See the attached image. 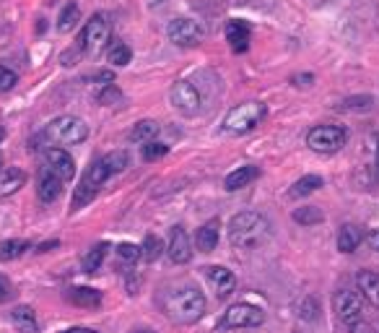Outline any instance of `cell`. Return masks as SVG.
I'll return each instance as SVG.
<instances>
[{"label":"cell","mask_w":379,"mask_h":333,"mask_svg":"<svg viewBox=\"0 0 379 333\" xmlns=\"http://www.w3.org/2000/svg\"><path fill=\"white\" fill-rule=\"evenodd\" d=\"M169 154V146L166 143H156V141H148L143 146V159L146 162H156V159H161V156Z\"/></svg>","instance_id":"obj_34"},{"label":"cell","mask_w":379,"mask_h":333,"mask_svg":"<svg viewBox=\"0 0 379 333\" xmlns=\"http://www.w3.org/2000/svg\"><path fill=\"white\" fill-rule=\"evenodd\" d=\"M159 133V122L156 120H141L130 133V141L135 143H148L154 141V136Z\"/></svg>","instance_id":"obj_27"},{"label":"cell","mask_w":379,"mask_h":333,"mask_svg":"<svg viewBox=\"0 0 379 333\" xmlns=\"http://www.w3.org/2000/svg\"><path fill=\"white\" fill-rule=\"evenodd\" d=\"M45 138L52 141L55 146H73V143H83L89 138V125L76 115H60L45 128Z\"/></svg>","instance_id":"obj_3"},{"label":"cell","mask_w":379,"mask_h":333,"mask_svg":"<svg viewBox=\"0 0 379 333\" xmlns=\"http://www.w3.org/2000/svg\"><path fill=\"white\" fill-rule=\"evenodd\" d=\"M96 195L94 188H89V185H78L76 188V193H73V211H78V208H83L86 203H91V198Z\"/></svg>","instance_id":"obj_33"},{"label":"cell","mask_w":379,"mask_h":333,"mask_svg":"<svg viewBox=\"0 0 379 333\" xmlns=\"http://www.w3.org/2000/svg\"><path fill=\"white\" fill-rule=\"evenodd\" d=\"M166 36L177 45V47H198L205 39V29L195 19H174L166 26Z\"/></svg>","instance_id":"obj_7"},{"label":"cell","mask_w":379,"mask_h":333,"mask_svg":"<svg viewBox=\"0 0 379 333\" xmlns=\"http://www.w3.org/2000/svg\"><path fill=\"white\" fill-rule=\"evenodd\" d=\"M0 162H3V156H0Z\"/></svg>","instance_id":"obj_45"},{"label":"cell","mask_w":379,"mask_h":333,"mask_svg":"<svg viewBox=\"0 0 379 333\" xmlns=\"http://www.w3.org/2000/svg\"><path fill=\"white\" fill-rule=\"evenodd\" d=\"M68 302L71 305H76V308H99L102 305V292H96V289H91V286H73V289H68Z\"/></svg>","instance_id":"obj_16"},{"label":"cell","mask_w":379,"mask_h":333,"mask_svg":"<svg viewBox=\"0 0 379 333\" xmlns=\"http://www.w3.org/2000/svg\"><path fill=\"white\" fill-rule=\"evenodd\" d=\"M119 99H122V92H119L115 83H107V86L96 94V102H99V105H115Z\"/></svg>","instance_id":"obj_35"},{"label":"cell","mask_w":379,"mask_h":333,"mask_svg":"<svg viewBox=\"0 0 379 333\" xmlns=\"http://www.w3.org/2000/svg\"><path fill=\"white\" fill-rule=\"evenodd\" d=\"M24 182H26V175L21 172V169H16V166H5V169H0V198L13 195V193L19 191Z\"/></svg>","instance_id":"obj_20"},{"label":"cell","mask_w":379,"mask_h":333,"mask_svg":"<svg viewBox=\"0 0 379 333\" xmlns=\"http://www.w3.org/2000/svg\"><path fill=\"white\" fill-rule=\"evenodd\" d=\"M317 302H314V299L309 297V299H304V302H301V318H304V321H317Z\"/></svg>","instance_id":"obj_37"},{"label":"cell","mask_w":379,"mask_h":333,"mask_svg":"<svg viewBox=\"0 0 379 333\" xmlns=\"http://www.w3.org/2000/svg\"><path fill=\"white\" fill-rule=\"evenodd\" d=\"M322 219V211L320 208H314V206H304V208H297L294 211V222L301 226H312V224H320Z\"/></svg>","instance_id":"obj_30"},{"label":"cell","mask_w":379,"mask_h":333,"mask_svg":"<svg viewBox=\"0 0 379 333\" xmlns=\"http://www.w3.org/2000/svg\"><path fill=\"white\" fill-rule=\"evenodd\" d=\"M348 141V133L341 125H317L307 133V146L317 154H335Z\"/></svg>","instance_id":"obj_5"},{"label":"cell","mask_w":379,"mask_h":333,"mask_svg":"<svg viewBox=\"0 0 379 333\" xmlns=\"http://www.w3.org/2000/svg\"><path fill=\"white\" fill-rule=\"evenodd\" d=\"M265 105L262 102H242L234 109H229V115L224 118V131L231 136H242V133L255 131L265 120Z\"/></svg>","instance_id":"obj_4"},{"label":"cell","mask_w":379,"mask_h":333,"mask_svg":"<svg viewBox=\"0 0 379 333\" xmlns=\"http://www.w3.org/2000/svg\"><path fill=\"white\" fill-rule=\"evenodd\" d=\"M205 279H208V284L218 292V297L221 299H226L234 289H237V276L231 274L226 266H208V268H205Z\"/></svg>","instance_id":"obj_12"},{"label":"cell","mask_w":379,"mask_h":333,"mask_svg":"<svg viewBox=\"0 0 379 333\" xmlns=\"http://www.w3.org/2000/svg\"><path fill=\"white\" fill-rule=\"evenodd\" d=\"M265 321V312L257 305H249V302H239L224 312L221 318V328H257Z\"/></svg>","instance_id":"obj_8"},{"label":"cell","mask_w":379,"mask_h":333,"mask_svg":"<svg viewBox=\"0 0 379 333\" xmlns=\"http://www.w3.org/2000/svg\"><path fill=\"white\" fill-rule=\"evenodd\" d=\"M322 188V178L320 175H307V178H301L294 182V188H291V198H304V195H312V193Z\"/></svg>","instance_id":"obj_25"},{"label":"cell","mask_w":379,"mask_h":333,"mask_svg":"<svg viewBox=\"0 0 379 333\" xmlns=\"http://www.w3.org/2000/svg\"><path fill=\"white\" fill-rule=\"evenodd\" d=\"M78 21H81V8H78V3H65V8L60 11L58 29L60 32H71V29H76Z\"/></svg>","instance_id":"obj_26"},{"label":"cell","mask_w":379,"mask_h":333,"mask_svg":"<svg viewBox=\"0 0 379 333\" xmlns=\"http://www.w3.org/2000/svg\"><path fill=\"white\" fill-rule=\"evenodd\" d=\"M361 245V229L356 224H343L338 232V250L341 253H354Z\"/></svg>","instance_id":"obj_23"},{"label":"cell","mask_w":379,"mask_h":333,"mask_svg":"<svg viewBox=\"0 0 379 333\" xmlns=\"http://www.w3.org/2000/svg\"><path fill=\"white\" fill-rule=\"evenodd\" d=\"M166 253H169V258H172V263H190V258H192V242H190L187 232H185V226H174L172 229V235H169V248H166Z\"/></svg>","instance_id":"obj_11"},{"label":"cell","mask_w":379,"mask_h":333,"mask_svg":"<svg viewBox=\"0 0 379 333\" xmlns=\"http://www.w3.org/2000/svg\"><path fill=\"white\" fill-rule=\"evenodd\" d=\"M332 305H335V312H338V318H341V323H343L345 328L356 325V323L361 321V315H364V299H361V294L356 289H341V292H335Z\"/></svg>","instance_id":"obj_9"},{"label":"cell","mask_w":379,"mask_h":333,"mask_svg":"<svg viewBox=\"0 0 379 333\" xmlns=\"http://www.w3.org/2000/svg\"><path fill=\"white\" fill-rule=\"evenodd\" d=\"M141 253H143V258H146L148 263L159 261V258H161V253H164V242H161V237L148 235V237H146V242H143Z\"/></svg>","instance_id":"obj_31"},{"label":"cell","mask_w":379,"mask_h":333,"mask_svg":"<svg viewBox=\"0 0 379 333\" xmlns=\"http://www.w3.org/2000/svg\"><path fill=\"white\" fill-rule=\"evenodd\" d=\"M195 245L200 253H214L218 245V219H211L195 232Z\"/></svg>","instance_id":"obj_19"},{"label":"cell","mask_w":379,"mask_h":333,"mask_svg":"<svg viewBox=\"0 0 379 333\" xmlns=\"http://www.w3.org/2000/svg\"><path fill=\"white\" fill-rule=\"evenodd\" d=\"M47 169L55 172L62 182L76 178V162L65 149H47Z\"/></svg>","instance_id":"obj_13"},{"label":"cell","mask_w":379,"mask_h":333,"mask_svg":"<svg viewBox=\"0 0 379 333\" xmlns=\"http://www.w3.org/2000/svg\"><path fill=\"white\" fill-rule=\"evenodd\" d=\"M369 245H371V250H377L379 253V229H374V232L369 235Z\"/></svg>","instance_id":"obj_40"},{"label":"cell","mask_w":379,"mask_h":333,"mask_svg":"<svg viewBox=\"0 0 379 333\" xmlns=\"http://www.w3.org/2000/svg\"><path fill=\"white\" fill-rule=\"evenodd\" d=\"M138 333H151V331H138Z\"/></svg>","instance_id":"obj_43"},{"label":"cell","mask_w":379,"mask_h":333,"mask_svg":"<svg viewBox=\"0 0 379 333\" xmlns=\"http://www.w3.org/2000/svg\"><path fill=\"white\" fill-rule=\"evenodd\" d=\"M271 235L268 219L257 211H242L229 222V239L237 248H255Z\"/></svg>","instance_id":"obj_2"},{"label":"cell","mask_w":379,"mask_h":333,"mask_svg":"<svg viewBox=\"0 0 379 333\" xmlns=\"http://www.w3.org/2000/svg\"><path fill=\"white\" fill-rule=\"evenodd\" d=\"M377 166H379V159H377Z\"/></svg>","instance_id":"obj_44"},{"label":"cell","mask_w":379,"mask_h":333,"mask_svg":"<svg viewBox=\"0 0 379 333\" xmlns=\"http://www.w3.org/2000/svg\"><path fill=\"white\" fill-rule=\"evenodd\" d=\"M117 258L122 263H128V266H133L135 261H141L143 253L138 245H130V242H122V245H117Z\"/></svg>","instance_id":"obj_32"},{"label":"cell","mask_w":379,"mask_h":333,"mask_svg":"<svg viewBox=\"0 0 379 333\" xmlns=\"http://www.w3.org/2000/svg\"><path fill=\"white\" fill-rule=\"evenodd\" d=\"M356 284H358L361 297L369 299L374 308H379V274L377 271H358Z\"/></svg>","instance_id":"obj_17"},{"label":"cell","mask_w":379,"mask_h":333,"mask_svg":"<svg viewBox=\"0 0 379 333\" xmlns=\"http://www.w3.org/2000/svg\"><path fill=\"white\" fill-rule=\"evenodd\" d=\"M159 305L164 310V315L174 323H195L205 315V294L190 281H177L174 286H166L159 297Z\"/></svg>","instance_id":"obj_1"},{"label":"cell","mask_w":379,"mask_h":333,"mask_svg":"<svg viewBox=\"0 0 379 333\" xmlns=\"http://www.w3.org/2000/svg\"><path fill=\"white\" fill-rule=\"evenodd\" d=\"M260 178V169L257 166H252V164H244V166H237L231 175H226V191H242V188H247L252 180H257Z\"/></svg>","instance_id":"obj_18"},{"label":"cell","mask_w":379,"mask_h":333,"mask_svg":"<svg viewBox=\"0 0 379 333\" xmlns=\"http://www.w3.org/2000/svg\"><path fill=\"white\" fill-rule=\"evenodd\" d=\"M109 39H112V26H109L107 16L96 13L91 16L81 32V50L89 55H99L104 47H109Z\"/></svg>","instance_id":"obj_6"},{"label":"cell","mask_w":379,"mask_h":333,"mask_svg":"<svg viewBox=\"0 0 379 333\" xmlns=\"http://www.w3.org/2000/svg\"><path fill=\"white\" fill-rule=\"evenodd\" d=\"M16 81H19V76H16L11 68L0 65V92H8V89H13V83Z\"/></svg>","instance_id":"obj_36"},{"label":"cell","mask_w":379,"mask_h":333,"mask_svg":"<svg viewBox=\"0 0 379 333\" xmlns=\"http://www.w3.org/2000/svg\"><path fill=\"white\" fill-rule=\"evenodd\" d=\"M112 178V169L107 166V162L104 159H99V162H94V164L86 169V175H83V185H89V188H99L102 182H107V180Z\"/></svg>","instance_id":"obj_22"},{"label":"cell","mask_w":379,"mask_h":333,"mask_svg":"<svg viewBox=\"0 0 379 333\" xmlns=\"http://www.w3.org/2000/svg\"><path fill=\"white\" fill-rule=\"evenodd\" d=\"M65 333H96V331H91V328H68Z\"/></svg>","instance_id":"obj_41"},{"label":"cell","mask_w":379,"mask_h":333,"mask_svg":"<svg viewBox=\"0 0 379 333\" xmlns=\"http://www.w3.org/2000/svg\"><path fill=\"white\" fill-rule=\"evenodd\" d=\"M107 245L104 242H99V245H94V248L89 250L86 255H83V261H81V266H83V271L86 274H96L99 268H102V263H104V258H107Z\"/></svg>","instance_id":"obj_24"},{"label":"cell","mask_w":379,"mask_h":333,"mask_svg":"<svg viewBox=\"0 0 379 333\" xmlns=\"http://www.w3.org/2000/svg\"><path fill=\"white\" fill-rule=\"evenodd\" d=\"M3 138H5V131H3V128H0V141H3Z\"/></svg>","instance_id":"obj_42"},{"label":"cell","mask_w":379,"mask_h":333,"mask_svg":"<svg viewBox=\"0 0 379 333\" xmlns=\"http://www.w3.org/2000/svg\"><path fill=\"white\" fill-rule=\"evenodd\" d=\"M107 58L112 65H117V68H122V65H128L133 60V50L125 45V42H109V50H107Z\"/></svg>","instance_id":"obj_28"},{"label":"cell","mask_w":379,"mask_h":333,"mask_svg":"<svg viewBox=\"0 0 379 333\" xmlns=\"http://www.w3.org/2000/svg\"><path fill=\"white\" fill-rule=\"evenodd\" d=\"M348 331H351V333H374V331H371V325H369V323H364V321H358L356 325H351Z\"/></svg>","instance_id":"obj_39"},{"label":"cell","mask_w":379,"mask_h":333,"mask_svg":"<svg viewBox=\"0 0 379 333\" xmlns=\"http://www.w3.org/2000/svg\"><path fill=\"white\" fill-rule=\"evenodd\" d=\"M249 39H252V29H249L247 21H229L226 24V42L231 45L234 52H247L249 50Z\"/></svg>","instance_id":"obj_14"},{"label":"cell","mask_w":379,"mask_h":333,"mask_svg":"<svg viewBox=\"0 0 379 333\" xmlns=\"http://www.w3.org/2000/svg\"><path fill=\"white\" fill-rule=\"evenodd\" d=\"M60 193H62V180H60L55 172L45 169V172H42V178H39V188H36L39 201L42 203H55L60 198Z\"/></svg>","instance_id":"obj_15"},{"label":"cell","mask_w":379,"mask_h":333,"mask_svg":"<svg viewBox=\"0 0 379 333\" xmlns=\"http://www.w3.org/2000/svg\"><path fill=\"white\" fill-rule=\"evenodd\" d=\"M26 248L29 245H26L24 239H5V242H0V263L16 261Z\"/></svg>","instance_id":"obj_29"},{"label":"cell","mask_w":379,"mask_h":333,"mask_svg":"<svg viewBox=\"0 0 379 333\" xmlns=\"http://www.w3.org/2000/svg\"><path fill=\"white\" fill-rule=\"evenodd\" d=\"M8 299H13V284L8 276L0 274V305L3 302H8Z\"/></svg>","instance_id":"obj_38"},{"label":"cell","mask_w":379,"mask_h":333,"mask_svg":"<svg viewBox=\"0 0 379 333\" xmlns=\"http://www.w3.org/2000/svg\"><path fill=\"white\" fill-rule=\"evenodd\" d=\"M11 321L21 333H36L39 331V323H36L34 310L29 308V305H19V308H13L11 310Z\"/></svg>","instance_id":"obj_21"},{"label":"cell","mask_w":379,"mask_h":333,"mask_svg":"<svg viewBox=\"0 0 379 333\" xmlns=\"http://www.w3.org/2000/svg\"><path fill=\"white\" fill-rule=\"evenodd\" d=\"M169 99H172V107L179 109L182 115H187V118H192V115H198L200 112V92L192 86V83L187 81H177L174 86H172V92H169Z\"/></svg>","instance_id":"obj_10"}]
</instances>
